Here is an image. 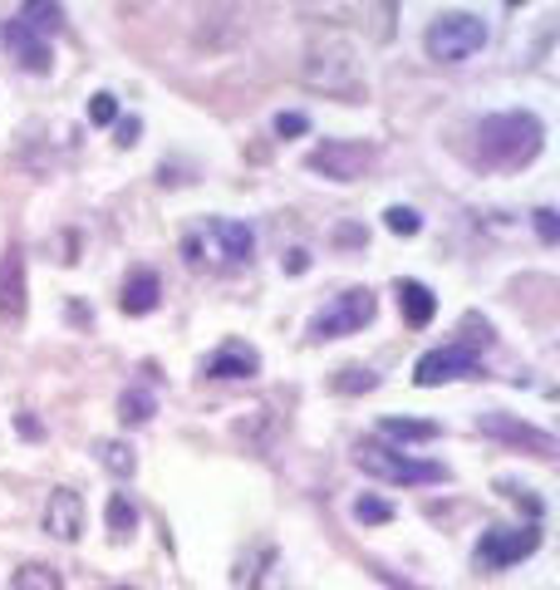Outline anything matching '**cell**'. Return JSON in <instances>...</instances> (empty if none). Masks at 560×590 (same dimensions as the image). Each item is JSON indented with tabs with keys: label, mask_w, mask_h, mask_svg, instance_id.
I'll return each mask as SVG.
<instances>
[{
	"label": "cell",
	"mask_w": 560,
	"mask_h": 590,
	"mask_svg": "<svg viewBox=\"0 0 560 590\" xmlns=\"http://www.w3.org/2000/svg\"><path fill=\"white\" fill-rule=\"evenodd\" d=\"M202 374L206 379H251V374H261V354L241 340H226L222 350L202 364Z\"/></svg>",
	"instance_id": "4fadbf2b"
},
{
	"label": "cell",
	"mask_w": 560,
	"mask_h": 590,
	"mask_svg": "<svg viewBox=\"0 0 560 590\" xmlns=\"http://www.w3.org/2000/svg\"><path fill=\"white\" fill-rule=\"evenodd\" d=\"M354 462H359L369 477L393 482V487H428V482L448 477V472H442V462L408 458L403 448H389V442H379V438H364L359 448H354Z\"/></svg>",
	"instance_id": "7a4b0ae2"
},
{
	"label": "cell",
	"mask_w": 560,
	"mask_h": 590,
	"mask_svg": "<svg viewBox=\"0 0 560 590\" xmlns=\"http://www.w3.org/2000/svg\"><path fill=\"white\" fill-rule=\"evenodd\" d=\"M310 173H324L330 182H354V177H364L373 167V148L369 143H344V138H334V143H320L310 157Z\"/></svg>",
	"instance_id": "ba28073f"
},
{
	"label": "cell",
	"mask_w": 560,
	"mask_h": 590,
	"mask_svg": "<svg viewBox=\"0 0 560 590\" xmlns=\"http://www.w3.org/2000/svg\"><path fill=\"white\" fill-rule=\"evenodd\" d=\"M507 5H526V0H507Z\"/></svg>",
	"instance_id": "f546056e"
},
{
	"label": "cell",
	"mask_w": 560,
	"mask_h": 590,
	"mask_svg": "<svg viewBox=\"0 0 560 590\" xmlns=\"http://www.w3.org/2000/svg\"><path fill=\"white\" fill-rule=\"evenodd\" d=\"M25 315V251L5 246L0 256V320H20Z\"/></svg>",
	"instance_id": "7c38bea8"
},
{
	"label": "cell",
	"mask_w": 560,
	"mask_h": 590,
	"mask_svg": "<svg viewBox=\"0 0 560 590\" xmlns=\"http://www.w3.org/2000/svg\"><path fill=\"white\" fill-rule=\"evenodd\" d=\"M305 128H310L305 114H275V133L281 138H295V133H305Z\"/></svg>",
	"instance_id": "484cf974"
},
{
	"label": "cell",
	"mask_w": 560,
	"mask_h": 590,
	"mask_svg": "<svg viewBox=\"0 0 560 590\" xmlns=\"http://www.w3.org/2000/svg\"><path fill=\"white\" fill-rule=\"evenodd\" d=\"M379 433H383V438H393V442H432L442 428L432 418H393V413H389V418L379 423Z\"/></svg>",
	"instance_id": "2e32d148"
},
{
	"label": "cell",
	"mask_w": 560,
	"mask_h": 590,
	"mask_svg": "<svg viewBox=\"0 0 560 590\" xmlns=\"http://www.w3.org/2000/svg\"><path fill=\"white\" fill-rule=\"evenodd\" d=\"M10 590H64V576L45 560H25V566L10 576Z\"/></svg>",
	"instance_id": "ac0fdd59"
},
{
	"label": "cell",
	"mask_w": 560,
	"mask_h": 590,
	"mask_svg": "<svg viewBox=\"0 0 560 590\" xmlns=\"http://www.w3.org/2000/svg\"><path fill=\"white\" fill-rule=\"evenodd\" d=\"M393 291H398V310H403V320L418 324V330L432 320V315H438V295H432L422 281H398Z\"/></svg>",
	"instance_id": "9a60e30c"
},
{
	"label": "cell",
	"mask_w": 560,
	"mask_h": 590,
	"mask_svg": "<svg viewBox=\"0 0 560 590\" xmlns=\"http://www.w3.org/2000/svg\"><path fill=\"white\" fill-rule=\"evenodd\" d=\"M20 20H25L35 35H55V30L64 25V10H59V0H20Z\"/></svg>",
	"instance_id": "e0dca14e"
},
{
	"label": "cell",
	"mask_w": 560,
	"mask_h": 590,
	"mask_svg": "<svg viewBox=\"0 0 560 590\" xmlns=\"http://www.w3.org/2000/svg\"><path fill=\"white\" fill-rule=\"evenodd\" d=\"M285 266H290V271H305V266H310V256H305V251H290V261H285Z\"/></svg>",
	"instance_id": "f1b7e54d"
},
{
	"label": "cell",
	"mask_w": 560,
	"mask_h": 590,
	"mask_svg": "<svg viewBox=\"0 0 560 590\" xmlns=\"http://www.w3.org/2000/svg\"><path fill=\"white\" fill-rule=\"evenodd\" d=\"M452 379H477V350L467 340L438 344V350H428L413 364V384L418 389H438V384H452Z\"/></svg>",
	"instance_id": "52a82bcc"
},
{
	"label": "cell",
	"mask_w": 560,
	"mask_h": 590,
	"mask_svg": "<svg viewBox=\"0 0 560 590\" xmlns=\"http://www.w3.org/2000/svg\"><path fill=\"white\" fill-rule=\"evenodd\" d=\"M114 118H118L114 94H94V98H88V123H114Z\"/></svg>",
	"instance_id": "d4e9b609"
},
{
	"label": "cell",
	"mask_w": 560,
	"mask_h": 590,
	"mask_svg": "<svg viewBox=\"0 0 560 590\" xmlns=\"http://www.w3.org/2000/svg\"><path fill=\"white\" fill-rule=\"evenodd\" d=\"M383 226H389L393 236H418L422 216L413 212V206H389V212H383Z\"/></svg>",
	"instance_id": "603a6c76"
},
{
	"label": "cell",
	"mask_w": 560,
	"mask_h": 590,
	"mask_svg": "<svg viewBox=\"0 0 560 590\" xmlns=\"http://www.w3.org/2000/svg\"><path fill=\"white\" fill-rule=\"evenodd\" d=\"M157 295H163V281H157L153 271H133L123 281L118 305H123V315H153L157 310Z\"/></svg>",
	"instance_id": "5bb4252c"
},
{
	"label": "cell",
	"mask_w": 560,
	"mask_h": 590,
	"mask_svg": "<svg viewBox=\"0 0 560 590\" xmlns=\"http://www.w3.org/2000/svg\"><path fill=\"white\" fill-rule=\"evenodd\" d=\"M251 246H255V236H251V226H246V222L212 216V222L196 226V232L182 241V256L192 266H202V261H212V266H241V261H251Z\"/></svg>",
	"instance_id": "3957f363"
},
{
	"label": "cell",
	"mask_w": 560,
	"mask_h": 590,
	"mask_svg": "<svg viewBox=\"0 0 560 590\" xmlns=\"http://www.w3.org/2000/svg\"><path fill=\"white\" fill-rule=\"evenodd\" d=\"M94 452H98V462H104L114 477H133L138 472V458H133V448L128 442H118V438H98L94 442Z\"/></svg>",
	"instance_id": "d6986e66"
},
{
	"label": "cell",
	"mask_w": 560,
	"mask_h": 590,
	"mask_svg": "<svg viewBox=\"0 0 560 590\" xmlns=\"http://www.w3.org/2000/svg\"><path fill=\"white\" fill-rule=\"evenodd\" d=\"M133 527H138V507L128 502V492H114L108 497V531H114V541L133 536Z\"/></svg>",
	"instance_id": "44dd1931"
},
{
	"label": "cell",
	"mask_w": 560,
	"mask_h": 590,
	"mask_svg": "<svg viewBox=\"0 0 560 590\" xmlns=\"http://www.w3.org/2000/svg\"><path fill=\"white\" fill-rule=\"evenodd\" d=\"M334 389H339V393H369V389H379V374L364 369V364H349V369H339Z\"/></svg>",
	"instance_id": "7402d4cb"
},
{
	"label": "cell",
	"mask_w": 560,
	"mask_h": 590,
	"mask_svg": "<svg viewBox=\"0 0 560 590\" xmlns=\"http://www.w3.org/2000/svg\"><path fill=\"white\" fill-rule=\"evenodd\" d=\"M536 232H540V241H560V222H556L550 206H540V212H536Z\"/></svg>",
	"instance_id": "4316f807"
},
{
	"label": "cell",
	"mask_w": 560,
	"mask_h": 590,
	"mask_svg": "<svg viewBox=\"0 0 560 590\" xmlns=\"http://www.w3.org/2000/svg\"><path fill=\"white\" fill-rule=\"evenodd\" d=\"M477 428L487 433V438L511 442V448H526L531 458H556V438H550L546 428H531V423L511 418V413H481Z\"/></svg>",
	"instance_id": "9c48e42d"
},
{
	"label": "cell",
	"mask_w": 560,
	"mask_h": 590,
	"mask_svg": "<svg viewBox=\"0 0 560 590\" xmlns=\"http://www.w3.org/2000/svg\"><path fill=\"white\" fill-rule=\"evenodd\" d=\"M373 310H379V300H373L369 285H349V291L334 295L330 310H320L310 320V340H339V334L364 330L373 320Z\"/></svg>",
	"instance_id": "5b68a950"
},
{
	"label": "cell",
	"mask_w": 560,
	"mask_h": 590,
	"mask_svg": "<svg viewBox=\"0 0 560 590\" xmlns=\"http://www.w3.org/2000/svg\"><path fill=\"white\" fill-rule=\"evenodd\" d=\"M536 546H540L536 521H526V527H487L472 556H477L481 570H507V566H516V560L536 556Z\"/></svg>",
	"instance_id": "8992f818"
},
{
	"label": "cell",
	"mask_w": 560,
	"mask_h": 590,
	"mask_svg": "<svg viewBox=\"0 0 560 590\" xmlns=\"http://www.w3.org/2000/svg\"><path fill=\"white\" fill-rule=\"evenodd\" d=\"M157 413V399L147 389H123V399H118V418L128 423V428H138V423H147Z\"/></svg>",
	"instance_id": "ffe728a7"
},
{
	"label": "cell",
	"mask_w": 560,
	"mask_h": 590,
	"mask_svg": "<svg viewBox=\"0 0 560 590\" xmlns=\"http://www.w3.org/2000/svg\"><path fill=\"white\" fill-rule=\"evenodd\" d=\"M45 531L55 541H64V546H74L79 536H84V497H79L74 487H55L45 502Z\"/></svg>",
	"instance_id": "30bf717a"
},
{
	"label": "cell",
	"mask_w": 560,
	"mask_h": 590,
	"mask_svg": "<svg viewBox=\"0 0 560 590\" xmlns=\"http://www.w3.org/2000/svg\"><path fill=\"white\" fill-rule=\"evenodd\" d=\"M354 517L369 521V527H379V521H389V517H393V507H389L383 497H359V502H354Z\"/></svg>",
	"instance_id": "cb8c5ba5"
},
{
	"label": "cell",
	"mask_w": 560,
	"mask_h": 590,
	"mask_svg": "<svg viewBox=\"0 0 560 590\" xmlns=\"http://www.w3.org/2000/svg\"><path fill=\"white\" fill-rule=\"evenodd\" d=\"M138 128H143V123H138V118H123V123H118V143H138Z\"/></svg>",
	"instance_id": "83f0119b"
},
{
	"label": "cell",
	"mask_w": 560,
	"mask_h": 590,
	"mask_svg": "<svg viewBox=\"0 0 560 590\" xmlns=\"http://www.w3.org/2000/svg\"><path fill=\"white\" fill-rule=\"evenodd\" d=\"M546 148V123L526 108H511V114H491L477 123V157L487 167H521Z\"/></svg>",
	"instance_id": "6da1fadb"
},
{
	"label": "cell",
	"mask_w": 560,
	"mask_h": 590,
	"mask_svg": "<svg viewBox=\"0 0 560 590\" xmlns=\"http://www.w3.org/2000/svg\"><path fill=\"white\" fill-rule=\"evenodd\" d=\"M0 39H5V49L20 59V69H29V74H49V64H55V55H49V39L35 35V30H29L20 15L0 25Z\"/></svg>",
	"instance_id": "8fae6325"
},
{
	"label": "cell",
	"mask_w": 560,
	"mask_h": 590,
	"mask_svg": "<svg viewBox=\"0 0 560 590\" xmlns=\"http://www.w3.org/2000/svg\"><path fill=\"white\" fill-rule=\"evenodd\" d=\"M114 590H128V586H114Z\"/></svg>",
	"instance_id": "4dcf8cb0"
},
{
	"label": "cell",
	"mask_w": 560,
	"mask_h": 590,
	"mask_svg": "<svg viewBox=\"0 0 560 590\" xmlns=\"http://www.w3.org/2000/svg\"><path fill=\"white\" fill-rule=\"evenodd\" d=\"M422 45H428V55L438 59V64H462V59H472L481 45H487V20L467 15V10L438 15L428 25V35H422Z\"/></svg>",
	"instance_id": "277c9868"
}]
</instances>
